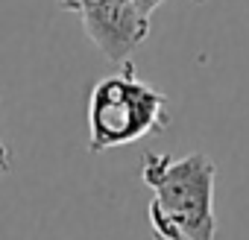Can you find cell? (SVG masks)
I'll list each match as a JSON object with an SVG mask.
<instances>
[{
    "label": "cell",
    "mask_w": 249,
    "mask_h": 240,
    "mask_svg": "<svg viewBox=\"0 0 249 240\" xmlns=\"http://www.w3.org/2000/svg\"><path fill=\"white\" fill-rule=\"evenodd\" d=\"M132 3H135V6H138L141 12H147V15H153V12H156V9H159L161 3H167V0H132Z\"/></svg>",
    "instance_id": "8992f818"
},
{
    "label": "cell",
    "mask_w": 249,
    "mask_h": 240,
    "mask_svg": "<svg viewBox=\"0 0 249 240\" xmlns=\"http://www.w3.org/2000/svg\"><path fill=\"white\" fill-rule=\"evenodd\" d=\"M141 182L153 190L147 217L159 240H217V167L205 153L182 158L147 153L141 158Z\"/></svg>",
    "instance_id": "6da1fadb"
},
{
    "label": "cell",
    "mask_w": 249,
    "mask_h": 240,
    "mask_svg": "<svg viewBox=\"0 0 249 240\" xmlns=\"http://www.w3.org/2000/svg\"><path fill=\"white\" fill-rule=\"evenodd\" d=\"M9 170H12V150L0 138V173H9Z\"/></svg>",
    "instance_id": "5b68a950"
},
{
    "label": "cell",
    "mask_w": 249,
    "mask_h": 240,
    "mask_svg": "<svg viewBox=\"0 0 249 240\" xmlns=\"http://www.w3.org/2000/svg\"><path fill=\"white\" fill-rule=\"evenodd\" d=\"M167 94L138 79L132 62L103 76L88 97V150L106 153L170 126Z\"/></svg>",
    "instance_id": "7a4b0ae2"
},
{
    "label": "cell",
    "mask_w": 249,
    "mask_h": 240,
    "mask_svg": "<svg viewBox=\"0 0 249 240\" xmlns=\"http://www.w3.org/2000/svg\"><path fill=\"white\" fill-rule=\"evenodd\" d=\"M94 3H100V0H59V6L62 9H68V12H82V9H88V6H94Z\"/></svg>",
    "instance_id": "277c9868"
},
{
    "label": "cell",
    "mask_w": 249,
    "mask_h": 240,
    "mask_svg": "<svg viewBox=\"0 0 249 240\" xmlns=\"http://www.w3.org/2000/svg\"><path fill=\"white\" fill-rule=\"evenodd\" d=\"M94 47L114 65H126L150 35V18L132 0H100L79 12Z\"/></svg>",
    "instance_id": "3957f363"
}]
</instances>
